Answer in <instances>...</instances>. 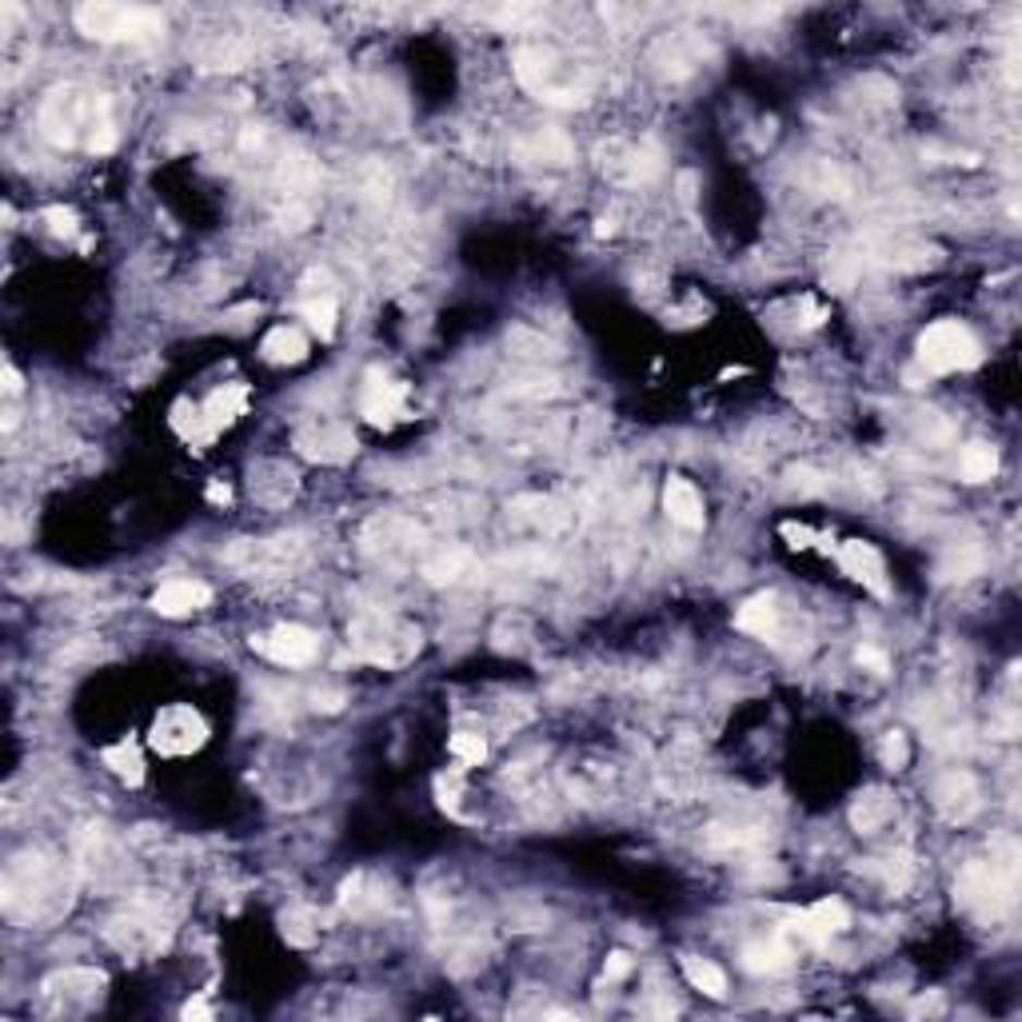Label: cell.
Instances as JSON below:
<instances>
[{"instance_id":"1","label":"cell","mask_w":1022,"mask_h":1022,"mask_svg":"<svg viewBox=\"0 0 1022 1022\" xmlns=\"http://www.w3.org/2000/svg\"><path fill=\"white\" fill-rule=\"evenodd\" d=\"M40 133L61 148L85 145L88 152H109L116 145V124H112L109 97L85 85L52 88L49 100L40 104Z\"/></svg>"},{"instance_id":"2","label":"cell","mask_w":1022,"mask_h":1022,"mask_svg":"<svg viewBox=\"0 0 1022 1022\" xmlns=\"http://www.w3.org/2000/svg\"><path fill=\"white\" fill-rule=\"evenodd\" d=\"M76 28L93 40H152L164 33V16L157 9L140 4H81L76 9Z\"/></svg>"},{"instance_id":"3","label":"cell","mask_w":1022,"mask_h":1022,"mask_svg":"<svg viewBox=\"0 0 1022 1022\" xmlns=\"http://www.w3.org/2000/svg\"><path fill=\"white\" fill-rule=\"evenodd\" d=\"M352 648L356 655L380 667H404L420 651V631L411 624H399L392 615H364L352 627Z\"/></svg>"},{"instance_id":"4","label":"cell","mask_w":1022,"mask_h":1022,"mask_svg":"<svg viewBox=\"0 0 1022 1022\" xmlns=\"http://www.w3.org/2000/svg\"><path fill=\"white\" fill-rule=\"evenodd\" d=\"M983 360V348L966 324L959 320H938L919 336V364L926 372L947 375V372H966Z\"/></svg>"},{"instance_id":"5","label":"cell","mask_w":1022,"mask_h":1022,"mask_svg":"<svg viewBox=\"0 0 1022 1022\" xmlns=\"http://www.w3.org/2000/svg\"><path fill=\"white\" fill-rule=\"evenodd\" d=\"M205 739H208V723L200 719V711H193V707H164L157 715V723H152V731H148V747L169 759L193 755V751L205 747Z\"/></svg>"},{"instance_id":"6","label":"cell","mask_w":1022,"mask_h":1022,"mask_svg":"<svg viewBox=\"0 0 1022 1022\" xmlns=\"http://www.w3.org/2000/svg\"><path fill=\"white\" fill-rule=\"evenodd\" d=\"M360 416L375 428H387L408 416V384H399L392 375H384L380 368L364 375L360 387Z\"/></svg>"},{"instance_id":"7","label":"cell","mask_w":1022,"mask_h":1022,"mask_svg":"<svg viewBox=\"0 0 1022 1022\" xmlns=\"http://www.w3.org/2000/svg\"><path fill=\"white\" fill-rule=\"evenodd\" d=\"M296 452L316 464H344L356 456V435L344 423H308L296 432Z\"/></svg>"},{"instance_id":"8","label":"cell","mask_w":1022,"mask_h":1022,"mask_svg":"<svg viewBox=\"0 0 1022 1022\" xmlns=\"http://www.w3.org/2000/svg\"><path fill=\"white\" fill-rule=\"evenodd\" d=\"M253 648H260L272 663L280 667H308L316 660V636L300 624H280L268 636L253 639Z\"/></svg>"},{"instance_id":"9","label":"cell","mask_w":1022,"mask_h":1022,"mask_svg":"<svg viewBox=\"0 0 1022 1022\" xmlns=\"http://www.w3.org/2000/svg\"><path fill=\"white\" fill-rule=\"evenodd\" d=\"M212 603V588L200 579H164L152 595V612L169 615V619H184V615L200 612Z\"/></svg>"},{"instance_id":"10","label":"cell","mask_w":1022,"mask_h":1022,"mask_svg":"<svg viewBox=\"0 0 1022 1022\" xmlns=\"http://www.w3.org/2000/svg\"><path fill=\"white\" fill-rule=\"evenodd\" d=\"M835 555H839V564H842L847 576L859 579V583H866L875 595H887V567H883V555L875 552V543L847 540V543H839V552Z\"/></svg>"},{"instance_id":"11","label":"cell","mask_w":1022,"mask_h":1022,"mask_svg":"<svg viewBox=\"0 0 1022 1022\" xmlns=\"http://www.w3.org/2000/svg\"><path fill=\"white\" fill-rule=\"evenodd\" d=\"M663 507H667L672 524H679V528H687V531H703L707 512H703V495H699V488L691 480L672 476L667 488H663Z\"/></svg>"},{"instance_id":"12","label":"cell","mask_w":1022,"mask_h":1022,"mask_svg":"<svg viewBox=\"0 0 1022 1022\" xmlns=\"http://www.w3.org/2000/svg\"><path fill=\"white\" fill-rule=\"evenodd\" d=\"M244 408H248V387L229 384V387H220V392H212V396L205 399V408H200L208 440H217L224 428H232V423L241 420Z\"/></svg>"},{"instance_id":"13","label":"cell","mask_w":1022,"mask_h":1022,"mask_svg":"<svg viewBox=\"0 0 1022 1022\" xmlns=\"http://www.w3.org/2000/svg\"><path fill=\"white\" fill-rule=\"evenodd\" d=\"M847 926H851V911H847V902L842 899H818L799 914V931H803L806 938H815V943L839 935V931H847Z\"/></svg>"},{"instance_id":"14","label":"cell","mask_w":1022,"mask_h":1022,"mask_svg":"<svg viewBox=\"0 0 1022 1022\" xmlns=\"http://www.w3.org/2000/svg\"><path fill=\"white\" fill-rule=\"evenodd\" d=\"M260 356H264L268 364H300L304 356H308V340H304L300 328L280 324V328H272V332L264 336V344H260Z\"/></svg>"},{"instance_id":"15","label":"cell","mask_w":1022,"mask_h":1022,"mask_svg":"<svg viewBox=\"0 0 1022 1022\" xmlns=\"http://www.w3.org/2000/svg\"><path fill=\"white\" fill-rule=\"evenodd\" d=\"M735 627L747 631V636H755V639L775 636V627H779L775 595H755V600H747L743 607H739V615H735Z\"/></svg>"},{"instance_id":"16","label":"cell","mask_w":1022,"mask_h":1022,"mask_svg":"<svg viewBox=\"0 0 1022 1022\" xmlns=\"http://www.w3.org/2000/svg\"><path fill=\"white\" fill-rule=\"evenodd\" d=\"M100 759H104V767L121 783H128V787L145 783V755H140V747H136L133 739H124V743H116V747H104Z\"/></svg>"},{"instance_id":"17","label":"cell","mask_w":1022,"mask_h":1022,"mask_svg":"<svg viewBox=\"0 0 1022 1022\" xmlns=\"http://www.w3.org/2000/svg\"><path fill=\"white\" fill-rule=\"evenodd\" d=\"M743 966L751 974L787 971V966H791V947L779 943V938H771V943H751V947L743 950Z\"/></svg>"},{"instance_id":"18","label":"cell","mask_w":1022,"mask_h":1022,"mask_svg":"<svg viewBox=\"0 0 1022 1022\" xmlns=\"http://www.w3.org/2000/svg\"><path fill=\"white\" fill-rule=\"evenodd\" d=\"M684 974H687V983L695 986V990H703V995H711V998L727 995V974H723V966H715L711 959L684 955Z\"/></svg>"},{"instance_id":"19","label":"cell","mask_w":1022,"mask_h":1022,"mask_svg":"<svg viewBox=\"0 0 1022 1022\" xmlns=\"http://www.w3.org/2000/svg\"><path fill=\"white\" fill-rule=\"evenodd\" d=\"M959 471H962V480L966 483H986L998 471V452L990 444H971L966 452H962Z\"/></svg>"},{"instance_id":"20","label":"cell","mask_w":1022,"mask_h":1022,"mask_svg":"<svg viewBox=\"0 0 1022 1022\" xmlns=\"http://www.w3.org/2000/svg\"><path fill=\"white\" fill-rule=\"evenodd\" d=\"M304 320H308V328H312L320 340H332V332H336V300H332V292H324V296H308V300L300 304Z\"/></svg>"},{"instance_id":"21","label":"cell","mask_w":1022,"mask_h":1022,"mask_svg":"<svg viewBox=\"0 0 1022 1022\" xmlns=\"http://www.w3.org/2000/svg\"><path fill=\"white\" fill-rule=\"evenodd\" d=\"M447 751H452V759L459 763V771L480 767L483 759H488V739L476 735V731H456L452 735V743H447Z\"/></svg>"},{"instance_id":"22","label":"cell","mask_w":1022,"mask_h":1022,"mask_svg":"<svg viewBox=\"0 0 1022 1022\" xmlns=\"http://www.w3.org/2000/svg\"><path fill=\"white\" fill-rule=\"evenodd\" d=\"M890 811H895L890 803H878V806H875V795H871V799H863V803L854 806V827L871 830V827L878 823V818H887Z\"/></svg>"},{"instance_id":"23","label":"cell","mask_w":1022,"mask_h":1022,"mask_svg":"<svg viewBox=\"0 0 1022 1022\" xmlns=\"http://www.w3.org/2000/svg\"><path fill=\"white\" fill-rule=\"evenodd\" d=\"M45 220H49V229L57 232V236H73L76 232V217L69 212V208H49Z\"/></svg>"},{"instance_id":"24","label":"cell","mask_w":1022,"mask_h":1022,"mask_svg":"<svg viewBox=\"0 0 1022 1022\" xmlns=\"http://www.w3.org/2000/svg\"><path fill=\"white\" fill-rule=\"evenodd\" d=\"M883 759H887V767H902V763H907V743H902L899 731L887 735V743H883Z\"/></svg>"},{"instance_id":"25","label":"cell","mask_w":1022,"mask_h":1022,"mask_svg":"<svg viewBox=\"0 0 1022 1022\" xmlns=\"http://www.w3.org/2000/svg\"><path fill=\"white\" fill-rule=\"evenodd\" d=\"M627 971H631V955H624V950H615V955H607V966H603V978H607V983H615V978H624Z\"/></svg>"},{"instance_id":"26","label":"cell","mask_w":1022,"mask_h":1022,"mask_svg":"<svg viewBox=\"0 0 1022 1022\" xmlns=\"http://www.w3.org/2000/svg\"><path fill=\"white\" fill-rule=\"evenodd\" d=\"M859 663H866V667H875L878 675L887 672V655H883V651H875V648H859Z\"/></svg>"},{"instance_id":"27","label":"cell","mask_w":1022,"mask_h":1022,"mask_svg":"<svg viewBox=\"0 0 1022 1022\" xmlns=\"http://www.w3.org/2000/svg\"><path fill=\"white\" fill-rule=\"evenodd\" d=\"M208 500H217V504H229L232 492H229V488H208Z\"/></svg>"},{"instance_id":"28","label":"cell","mask_w":1022,"mask_h":1022,"mask_svg":"<svg viewBox=\"0 0 1022 1022\" xmlns=\"http://www.w3.org/2000/svg\"><path fill=\"white\" fill-rule=\"evenodd\" d=\"M4 380H9V392L16 396V392H21V375H16L13 368H4Z\"/></svg>"}]
</instances>
